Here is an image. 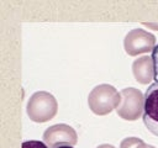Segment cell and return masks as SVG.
Returning a JSON list of instances; mask_svg holds the SVG:
<instances>
[{
	"label": "cell",
	"mask_w": 158,
	"mask_h": 148,
	"mask_svg": "<svg viewBox=\"0 0 158 148\" xmlns=\"http://www.w3.org/2000/svg\"><path fill=\"white\" fill-rule=\"evenodd\" d=\"M58 111L56 98L47 92H36L30 96L26 105V114L31 121L43 124L52 120Z\"/></svg>",
	"instance_id": "obj_1"
},
{
	"label": "cell",
	"mask_w": 158,
	"mask_h": 148,
	"mask_svg": "<svg viewBox=\"0 0 158 148\" xmlns=\"http://www.w3.org/2000/svg\"><path fill=\"white\" fill-rule=\"evenodd\" d=\"M121 96L120 93L110 84H100L94 88L88 96V105L98 116H105L116 110Z\"/></svg>",
	"instance_id": "obj_2"
},
{
	"label": "cell",
	"mask_w": 158,
	"mask_h": 148,
	"mask_svg": "<svg viewBox=\"0 0 158 148\" xmlns=\"http://www.w3.org/2000/svg\"><path fill=\"white\" fill-rule=\"evenodd\" d=\"M120 104L116 109L117 115L126 121H136L143 116L144 95L136 88H126L120 92Z\"/></svg>",
	"instance_id": "obj_3"
},
{
	"label": "cell",
	"mask_w": 158,
	"mask_h": 148,
	"mask_svg": "<svg viewBox=\"0 0 158 148\" xmlns=\"http://www.w3.org/2000/svg\"><path fill=\"white\" fill-rule=\"evenodd\" d=\"M156 47V37L142 29L131 30L124 40L125 52L131 57L142 53L153 52Z\"/></svg>",
	"instance_id": "obj_4"
},
{
	"label": "cell",
	"mask_w": 158,
	"mask_h": 148,
	"mask_svg": "<svg viewBox=\"0 0 158 148\" xmlns=\"http://www.w3.org/2000/svg\"><path fill=\"white\" fill-rule=\"evenodd\" d=\"M43 142L48 148L73 147L78 142V134L69 125L57 124L43 132Z\"/></svg>",
	"instance_id": "obj_5"
},
{
	"label": "cell",
	"mask_w": 158,
	"mask_h": 148,
	"mask_svg": "<svg viewBox=\"0 0 158 148\" xmlns=\"http://www.w3.org/2000/svg\"><path fill=\"white\" fill-rule=\"evenodd\" d=\"M142 120L147 130L158 137V83L151 84L144 93Z\"/></svg>",
	"instance_id": "obj_6"
},
{
	"label": "cell",
	"mask_w": 158,
	"mask_h": 148,
	"mask_svg": "<svg viewBox=\"0 0 158 148\" xmlns=\"http://www.w3.org/2000/svg\"><path fill=\"white\" fill-rule=\"evenodd\" d=\"M132 73L140 84H149L154 79L153 59L149 56H143L132 63Z\"/></svg>",
	"instance_id": "obj_7"
},
{
	"label": "cell",
	"mask_w": 158,
	"mask_h": 148,
	"mask_svg": "<svg viewBox=\"0 0 158 148\" xmlns=\"http://www.w3.org/2000/svg\"><path fill=\"white\" fill-rule=\"evenodd\" d=\"M120 148H154L153 146L146 144L141 138L137 137H127L122 139Z\"/></svg>",
	"instance_id": "obj_8"
},
{
	"label": "cell",
	"mask_w": 158,
	"mask_h": 148,
	"mask_svg": "<svg viewBox=\"0 0 158 148\" xmlns=\"http://www.w3.org/2000/svg\"><path fill=\"white\" fill-rule=\"evenodd\" d=\"M21 148H48L45 142L41 141H25L21 144Z\"/></svg>",
	"instance_id": "obj_9"
},
{
	"label": "cell",
	"mask_w": 158,
	"mask_h": 148,
	"mask_svg": "<svg viewBox=\"0 0 158 148\" xmlns=\"http://www.w3.org/2000/svg\"><path fill=\"white\" fill-rule=\"evenodd\" d=\"M152 59H153V66H154V83H158V43L152 52Z\"/></svg>",
	"instance_id": "obj_10"
},
{
	"label": "cell",
	"mask_w": 158,
	"mask_h": 148,
	"mask_svg": "<svg viewBox=\"0 0 158 148\" xmlns=\"http://www.w3.org/2000/svg\"><path fill=\"white\" fill-rule=\"evenodd\" d=\"M144 25H146V26L147 27H151V29H156V30H158V24H152V22H146V24H144Z\"/></svg>",
	"instance_id": "obj_11"
},
{
	"label": "cell",
	"mask_w": 158,
	"mask_h": 148,
	"mask_svg": "<svg viewBox=\"0 0 158 148\" xmlns=\"http://www.w3.org/2000/svg\"><path fill=\"white\" fill-rule=\"evenodd\" d=\"M97 148H115V147H114V146H111V144L104 143V144H100V146H98Z\"/></svg>",
	"instance_id": "obj_12"
},
{
	"label": "cell",
	"mask_w": 158,
	"mask_h": 148,
	"mask_svg": "<svg viewBox=\"0 0 158 148\" xmlns=\"http://www.w3.org/2000/svg\"><path fill=\"white\" fill-rule=\"evenodd\" d=\"M59 148H73V147H59Z\"/></svg>",
	"instance_id": "obj_13"
}]
</instances>
